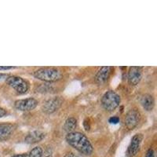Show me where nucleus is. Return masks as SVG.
Wrapping results in <instances>:
<instances>
[{"instance_id": "obj_6", "label": "nucleus", "mask_w": 157, "mask_h": 157, "mask_svg": "<svg viewBox=\"0 0 157 157\" xmlns=\"http://www.w3.org/2000/svg\"><path fill=\"white\" fill-rule=\"evenodd\" d=\"M38 105V101L35 98H29L26 99H21L15 101L14 106L17 110L22 112H29L36 109Z\"/></svg>"}, {"instance_id": "obj_5", "label": "nucleus", "mask_w": 157, "mask_h": 157, "mask_svg": "<svg viewBox=\"0 0 157 157\" xmlns=\"http://www.w3.org/2000/svg\"><path fill=\"white\" fill-rule=\"evenodd\" d=\"M62 103L63 99L61 97H56V98H51V99L45 102L44 105L42 107V110H43V113H47V114H52V113H55L57 110H58Z\"/></svg>"}, {"instance_id": "obj_11", "label": "nucleus", "mask_w": 157, "mask_h": 157, "mask_svg": "<svg viewBox=\"0 0 157 157\" xmlns=\"http://www.w3.org/2000/svg\"><path fill=\"white\" fill-rule=\"evenodd\" d=\"M46 136L45 133L40 130H35L32 132L29 133L25 138V143L32 145V144H36V143L39 142L43 139Z\"/></svg>"}, {"instance_id": "obj_13", "label": "nucleus", "mask_w": 157, "mask_h": 157, "mask_svg": "<svg viewBox=\"0 0 157 157\" xmlns=\"http://www.w3.org/2000/svg\"><path fill=\"white\" fill-rule=\"evenodd\" d=\"M141 105H142L143 109L146 111H152L155 106V100L152 95L145 94L142 95L141 98Z\"/></svg>"}, {"instance_id": "obj_17", "label": "nucleus", "mask_w": 157, "mask_h": 157, "mask_svg": "<svg viewBox=\"0 0 157 157\" xmlns=\"http://www.w3.org/2000/svg\"><path fill=\"white\" fill-rule=\"evenodd\" d=\"M52 156V150L50 148H47L46 151L43 152L42 157H51Z\"/></svg>"}, {"instance_id": "obj_22", "label": "nucleus", "mask_w": 157, "mask_h": 157, "mask_svg": "<svg viewBox=\"0 0 157 157\" xmlns=\"http://www.w3.org/2000/svg\"><path fill=\"white\" fill-rule=\"evenodd\" d=\"M64 157H75V155H74L72 152H68V153H67L66 155H65Z\"/></svg>"}, {"instance_id": "obj_4", "label": "nucleus", "mask_w": 157, "mask_h": 157, "mask_svg": "<svg viewBox=\"0 0 157 157\" xmlns=\"http://www.w3.org/2000/svg\"><path fill=\"white\" fill-rule=\"evenodd\" d=\"M6 82L13 89H14L17 91V93L19 94H24L27 93V91L29 90V83L21 77L10 75L6 78Z\"/></svg>"}, {"instance_id": "obj_24", "label": "nucleus", "mask_w": 157, "mask_h": 157, "mask_svg": "<svg viewBox=\"0 0 157 157\" xmlns=\"http://www.w3.org/2000/svg\"><path fill=\"white\" fill-rule=\"evenodd\" d=\"M4 76H5L4 75H2V74H0V79H1V78H2V77H4Z\"/></svg>"}, {"instance_id": "obj_21", "label": "nucleus", "mask_w": 157, "mask_h": 157, "mask_svg": "<svg viewBox=\"0 0 157 157\" xmlns=\"http://www.w3.org/2000/svg\"><path fill=\"white\" fill-rule=\"evenodd\" d=\"M14 68V67L12 66H0V70H10Z\"/></svg>"}, {"instance_id": "obj_10", "label": "nucleus", "mask_w": 157, "mask_h": 157, "mask_svg": "<svg viewBox=\"0 0 157 157\" xmlns=\"http://www.w3.org/2000/svg\"><path fill=\"white\" fill-rule=\"evenodd\" d=\"M112 69H113L112 67H102V68L98 71V73L96 74V75H95V82L98 84L105 83V82L109 79Z\"/></svg>"}, {"instance_id": "obj_3", "label": "nucleus", "mask_w": 157, "mask_h": 157, "mask_svg": "<svg viewBox=\"0 0 157 157\" xmlns=\"http://www.w3.org/2000/svg\"><path fill=\"white\" fill-rule=\"evenodd\" d=\"M120 104V97L113 90L107 91L101 98V105L108 112L114 111Z\"/></svg>"}, {"instance_id": "obj_19", "label": "nucleus", "mask_w": 157, "mask_h": 157, "mask_svg": "<svg viewBox=\"0 0 157 157\" xmlns=\"http://www.w3.org/2000/svg\"><path fill=\"white\" fill-rule=\"evenodd\" d=\"M83 126H84V128H85V130H89L90 128V126L89 120H88L87 119L84 120Z\"/></svg>"}, {"instance_id": "obj_23", "label": "nucleus", "mask_w": 157, "mask_h": 157, "mask_svg": "<svg viewBox=\"0 0 157 157\" xmlns=\"http://www.w3.org/2000/svg\"><path fill=\"white\" fill-rule=\"evenodd\" d=\"M12 157H27L26 154H19V155H15Z\"/></svg>"}, {"instance_id": "obj_1", "label": "nucleus", "mask_w": 157, "mask_h": 157, "mask_svg": "<svg viewBox=\"0 0 157 157\" xmlns=\"http://www.w3.org/2000/svg\"><path fill=\"white\" fill-rule=\"evenodd\" d=\"M66 141L71 146L84 155H89L93 152L94 148L90 141L86 135L82 133L75 131L68 133L66 135Z\"/></svg>"}, {"instance_id": "obj_9", "label": "nucleus", "mask_w": 157, "mask_h": 157, "mask_svg": "<svg viewBox=\"0 0 157 157\" xmlns=\"http://www.w3.org/2000/svg\"><path fill=\"white\" fill-rule=\"evenodd\" d=\"M142 139L143 135L141 134H137L132 137L131 142H130V146L128 148V151H127V154H128L129 156H134L137 152H139Z\"/></svg>"}, {"instance_id": "obj_20", "label": "nucleus", "mask_w": 157, "mask_h": 157, "mask_svg": "<svg viewBox=\"0 0 157 157\" xmlns=\"http://www.w3.org/2000/svg\"><path fill=\"white\" fill-rule=\"evenodd\" d=\"M6 114V111L4 109H2V108L0 107V118L3 117Z\"/></svg>"}, {"instance_id": "obj_7", "label": "nucleus", "mask_w": 157, "mask_h": 157, "mask_svg": "<svg viewBox=\"0 0 157 157\" xmlns=\"http://www.w3.org/2000/svg\"><path fill=\"white\" fill-rule=\"evenodd\" d=\"M141 115L137 109H130L125 117V125L128 130H133L138 124Z\"/></svg>"}, {"instance_id": "obj_16", "label": "nucleus", "mask_w": 157, "mask_h": 157, "mask_svg": "<svg viewBox=\"0 0 157 157\" xmlns=\"http://www.w3.org/2000/svg\"><path fill=\"white\" fill-rule=\"evenodd\" d=\"M109 122L111 124H117L120 122V118L117 117V116H113L109 119Z\"/></svg>"}, {"instance_id": "obj_25", "label": "nucleus", "mask_w": 157, "mask_h": 157, "mask_svg": "<svg viewBox=\"0 0 157 157\" xmlns=\"http://www.w3.org/2000/svg\"><path fill=\"white\" fill-rule=\"evenodd\" d=\"M75 157H81V156H75Z\"/></svg>"}, {"instance_id": "obj_15", "label": "nucleus", "mask_w": 157, "mask_h": 157, "mask_svg": "<svg viewBox=\"0 0 157 157\" xmlns=\"http://www.w3.org/2000/svg\"><path fill=\"white\" fill-rule=\"evenodd\" d=\"M43 149L41 147H35L33 149L31 150V152H29V157H42L43 155Z\"/></svg>"}, {"instance_id": "obj_18", "label": "nucleus", "mask_w": 157, "mask_h": 157, "mask_svg": "<svg viewBox=\"0 0 157 157\" xmlns=\"http://www.w3.org/2000/svg\"><path fill=\"white\" fill-rule=\"evenodd\" d=\"M154 156H155V152H154L153 149H152V148H149V149L147 151L145 157H154Z\"/></svg>"}, {"instance_id": "obj_12", "label": "nucleus", "mask_w": 157, "mask_h": 157, "mask_svg": "<svg viewBox=\"0 0 157 157\" xmlns=\"http://www.w3.org/2000/svg\"><path fill=\"white\" fill-rule=\"evenodd\" d=\"M14 130V126L11 123L0 124V141H6L9 139Z\"/></svg>"}, {"instance_id": "obj_14", "label": "nucleus", "mask_w": 157, "mask_h": 157, "mask_svg": "<svg viewBox=\"0 0 157 157\" xmlns=\"http://www.w3.org/2000/svg\"><path fill=\"white\" fill-rule=\"evenodd\" d=\"M77 126V120H75V118L74 117H69L68 118L64 124V131H66L68 133L73 132L74 130L75 129Z\"/></svg>"}, {"instance_id": "obj_8", "label": "nucleus", "mask_w": 157, "mask_h": 157, "mask_svg": "<svg viewBox=\"0 0 157 157\" xmlns=\"http://www.w3.org/2000/svg\"><path fill=\"white\" fill-rule=\"evenodd\" d=\"M142 78L141 68L140 67L132 66L129 68L128 71V82L131 86H136L139 83Z\"/></svg>"}, {"instance_id": "obj_2", "label": "nucleus", "mask_w": 157, "mask_h": 157, "mask_svg": "<svg viewBox=\"0 0 157 157\" xmlns=\"http://www.w3.org/2000/svg\"><path fill=\"white\" fill-rule=\"evenodd\" d=\"M35 78L47 82H54L61 78V73L54 68H42L36 70L33 73Z\"/></svg>"}]
</instances>
